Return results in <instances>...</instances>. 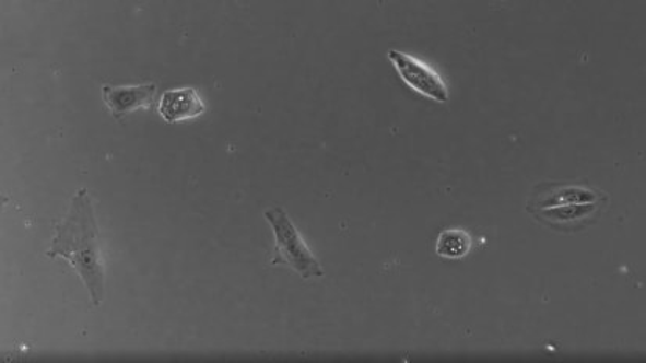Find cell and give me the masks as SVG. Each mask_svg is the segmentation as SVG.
Segmentation results:
<instances>
[{"label": "cell", "mask_w": 646, "mask_h": 363, "mask_svg": "<svg viewBox=\"0 0 646 363\" xmlns=\"http://www.w3.org/2000/svg\"><path fill=\"white\" fill-rule=\"evenodd\" d=\"M158 112L166 122H180L204 114L205 105L195 89L168 90L163 93Z\"/></svg>", "instance_id": "52a82bcc"}, {"label": "cell", "mask_w": 646, "mask_h": 363, "mask_svg": "<svg viewBox=\"0 0 646 363\" xmlns=\"http://www.w3.org/2000/svg\"><path fill=\"white\" fill-rule=\"evenodd\" d=\"M387 57L397 68L399 78L409 89L416 91L421 96L430 97L435 103H448V86L443 82L441 74L434 71L430 65L416 60L415 57L401 52V50H388Z\"/></svg>", "instance_id": "3957f363"}, {"label": "cell", "mask_w": 646, "mask_h": 363, "mask_svg": "<svg viewBox=\"0 0 646 363\" xmlns=\"http://www.w3.org/2000/svg\"><path fill=\"white\" fill-rule=\"evenodd\" d=\"M606 202L608 199L591 202V204L553 207V209L537 210L532 215L539 223L554 231L576 232L600 220Z\"/></svg>", "instance_id": "5b68a950"}, {"label": "cell", "mask_w": 646, "mask_h": 363, "mask_svg": "<svg viewBox=\"0 0 646 363\" xmlns=\"http://www.w3.org/2000/svg\"><path fill=\"white\" fill-rule=\"evenodd\" d=\"M604 199H608V196L587 185L540 184L533 188L526 210L532 213L553 207L591 204Z\"/></svg>", "instance_id": "277c9868"}, {"label": "cell", "mask_w": 646, "mask_h": 363, "mask_svg": "<svg viewBox=\"0 0 646 363\" xmlns=\"http://www.w3.org/2000/svg\"><path fill=\"white\" fill-rule=\"evenodd\" d=\"M47 257H63L78 271L89 290L91 303L99 307L105 297V271L93 201L86 188H80L72 198L68 215L56 226V237Z\"/></svg>", "instance_id": "6da1fadb"}, {"label": "cell", "mask_w": 646, "mask_h": 363, "mask_svg": "<svg viewBox=\"0 0 646 363\" xmlns=\"http://www.w3.org/2000/svg\"><path fill=\"white\" fill-rule=\"evenodd\" d=\"M263 216L270 224L275 238L271 267L285 265L303 279L322 278L325 270L321 264L307 248L306 242L301 237L299 231L286 215L285 210L282 207H271L265 210Z\"/></svg>", "instance_id": "7a4b0ae2"}, {"label": "cell", "mask_w": 646, "mask_h": 363, "mask_svg": "<svg viewBox=\"0 0 646 363\" xmlns=\"http://www.w3.org/2000/svg\"><path fill=\"white\" fill-rule=\"evenodd\" d=\"M471 237L467 234L466 231H460V229H448V231H443L437 238V246H435V250H437L438 256L443 257V259H463L471 249Z\"/></svg>", "instance_id": "ba28073f"}, {"label": "cell", "mask_w": 646, "mask_h": 363, "mask_svg": "<svg viewBox=\"0 0 646 363\" xmlns=\"http://www.w3.org/2000/svg\"><path fill=\"white\" fill-rule=\"evenodd\" d=\"M157 85L155 83H143L132 86H103L104 103L115 119L136 112L138 108H149L155 101Z\"/></svg>", "instance_id": "8992f818"}]
</instances>
